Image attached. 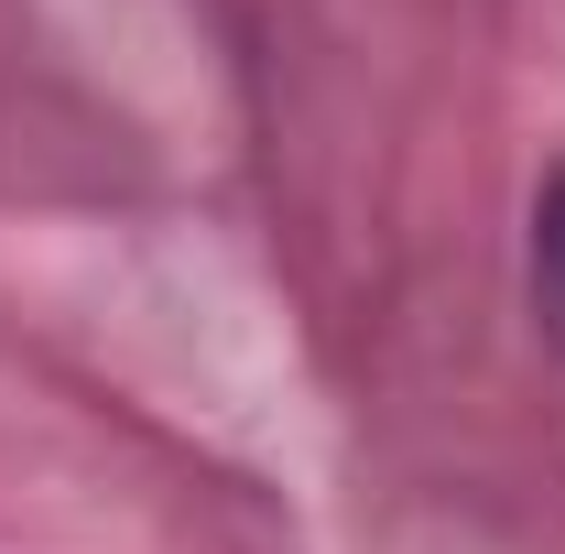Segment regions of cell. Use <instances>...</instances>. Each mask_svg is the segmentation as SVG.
<instances>
[{
  "label": "cell",
  "instance_id": "obj_1",
  "mask_svg": "<svg viewBox=\"0 0 565 554\" xmlns=\"http://www.w3.org/2000/svg\"><path fill=\"white\" fill-rule=\"evenodd\" d=\"M533 305H544V327L565 348V163L544 174V196H533Z\"/></svg>",
  "mask_w": 565,
  "mask_h": 554
}]
</instances>
